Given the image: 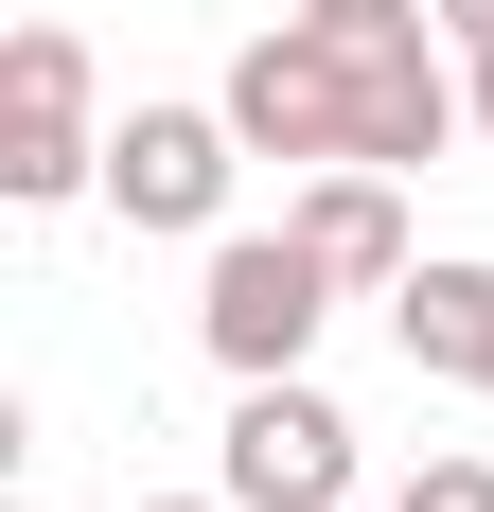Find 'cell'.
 I'll return each instance as SVG.
<instances>
[{"label": "cell", "mask_w": 494, "mask_h": 512, "mask_svg": "<svg viewBox=\"0 0 494 512\" xmlns=\"http://www.w3.org/2000/svg\"><path fill=\"white\" fill-rule=\"evenodd\" d=\"M0 512H36V495H0Z\"/></svg>", "instance_id": "obj_12"}, {"label": "cell", "mask_w": 494, "mask_h": 512, "mask_svg": "<svg viewBox=\"0 0 494 512\" xmlns=\"http://www.w3.org/2000/svg\"><path fill=\"white\" fill-rule=\"evenodd\" d=\"M459 89H477V142H494V53H459Z\"/></svg>", "instance_id": "obj_10"}, {"label": "cell", "mask_w": 494, "mask_h": 512, "mask_svg": "<svg viewBox=\"0 0 494 512\" xmlns=\"http://www.w3.org/2000/svg\"><path fill=\"white\" fill-rule=\"evenodd\" d=\"M336 301H353V283L300 248V212H283V230H212L195 336H212V371H230V389H265V371H300V354H318V318H336Z\"/></svg>", "instance_id": "obj_2"}, {"label": "cell", "mask_w": 494, "mask_h": 512, "mask_svg": "<svg viewBox=\"0 0 494 512\" xmlns=\"http://www.w3.org/2000/svg\"><path fill=\"white\" fill-rule=\"evenodd\" d=\"M389 512H494V460H424V477H406Z\"/></svg>", "instance_id": "obj_8"}, {"label": "cell", "mask_w": 494, "mask_h": 512, "mask_svg": "<svg viewBox=\"0 0 494 512\" xmlns=\"http://www.w3.org/2000/svg\"><path fill=\"white\" fill-rule=\"evenodd\" d=\"M477 389H494V371H477Z\"/></svg>", "instance_id": "obj_13"}, {"label": "cell", "mask_w": 494, "mask_h": 512, "mask_svg": "<svg viewBox=\"0 0 494 512\" xmlns=\"http://www.w3.org/2000/svg\"><path fill=\"white\" fill-rule=\"evenodd\" d=\"M230 159H247L230 106H124L106 124V212L124 230H212L230 212Z\"/></svg>", "instance_id": "obj_4"}, {"label": "cell", "mask_w": 494, "mask_h": 512, "mask_svg": "<svg viewBox=\"0 0 494 512\" xmlns=\"http://www.w3.org/2000/svg\"><path fill=\"white\" fill-rule=\"evenodd\" d=\"M212 495L230 512H353V407L318 371H265L230 407V442H212Z\"/></svg>", "instance_id": "obj_3"}, {"label": "cell", "mask_w": 494, "mask_h": 512, "mask_svg": "<svg viewBox=\"0 0 494 512\" xmlns=\"http://www.w3.org/2000/svg\"><path fill=\"white\" fill-rule=\"evenodd\" d=\"M300 248L336 265L353 301H389L406 265H424V230H406V177H389V159H318V177H300Z\"/></svg>", "instance_id": "obj_6"}, {"label": "cell", "mask_w": 494, "mask_h": 512, "mask_svg": "<svg viewBox=\"0 0 494 512\" xmlns=\"http://www.w3.org/2000/svg\"><path fill=\"white\" fill-rule=\"evenodd\" d=\"M389 336H406V371L477 389V371H494V265H406V283H389Z\"/></svg>", "instance_id": "obj_7"}, {"label": "cell", "mask_w": 494, "mask_h": 512, "mask_svg": "<svg viewBox=\"0 0 494 512\" xmlns=\"http://www.w3.org/2000/svg\"><path fill=\"white\" fill-rule=\"evenodd\" d=\"M0 195L18 212L106 195V89H89V36L71 18H18L0 36Z\"/></svg>", "instance_id": "obj_1"}, {"label": "cell", "mask_w": 494, "mask_h": 512, "mask_svg": "<svg viewBox=\"0 0 494 512\" xmlns=\"http://www.w3.org/2000/svg\"><path fill=\"white\" fill-rule=\"evenodd\" d=\"M442 36H459V53H494V0H442Z\"/></svg>", "instance_id": "obj_9"}, {"label": "cell", "mask_w": 494, "mask_h": 512, "mask_svg": "<svg viewBox=\"0 0 494 512\" xmlns=\"http://www.w3.org/2000/svg\"><path fill=\"white\" fill-rule=\"evenodd\" d=\"M124 512H230V495H124Z\"/></svg>", "instance_id": "obj_11"}, {"label": "cell", "mask_w": 494, "mask_h": 512, "mask_svg": "<svg viewBox=\"0 0 494 512\" xmlns=\"http://www.w3.org/2000/svg\"><path fill=\"white\" fill-rule=\"evenodd\" d=\"M247 124V159H353V106H336V71H318V36L300 18H265V36L230 53V89H212Z\"/></svg>", "instance_id": "obj_5"}]
</instances>
